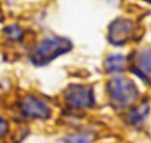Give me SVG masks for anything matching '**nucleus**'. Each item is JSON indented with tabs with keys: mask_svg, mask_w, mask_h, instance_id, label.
<instances>
[{
	"mask_svg": "<svg viewBox=\"0 0 151 143\" xmlns=\"http://www.w3.org/2000/svg\"><path fill=\"white\" fill-rule=\"evenodd\" d=\"M65 40L61 39H48L41 44L39 50L35 55V61L39 64L47 63L57 55L65 52Z\"/></svg>",
	"mask_w": 151,
	"mask_h": 143,
	"instance_id": "f03ea898",
	"label": "nucleus"
},
{
	"mask_svg": "<svg viewBox=\"0 0 151 143\" xmlns=\"http://www.w3.org/2000/svg\"><path fill=\"white\" fill-rule=\"evenodd\" d=\"M110 96L113 101L117 102V105H127L134 99L137 90L130 81L119 77L110 82Z\"/></svg>",
	"mask_w": 151,
	"mask_h": 143,
	"instance_id": "f257e3e1",
	"label": "nucleus"
},
{
	"mask_svg": "<svg viewBox=\"0 0 151 143\" xmlns=\"http://www.w3.org/2000/svg\"><path fill=\"white\" fill-rule=\"evenodd\" d=\"M123 64V58L121 56H115V57H111L109 61H107V65H109L110 70H117V69L122 68Z\"/></svg>",
	"mask_w": 151,
	"mask_h": 143,
	"instance_id": "423d86ee",
	"label": "nucleus"
},
{
	"mask_svg": "<svg viewBox=\"0 0 151 143\" xmlns=\"http://www.w3.org/2000/svg\"><path fill=\"white\" fill-rule=\"evenodd\" d=\"M68 99L74 106H89L91 102V94L88 89L76 88L69 91Z\"/></svg>",
	"mask_w": 151,
	"mask_h": 143,
	"instance_id": "7ed1b4c3",
	"label": "nucleus"
},
{
	"mask_svg": "<svg viewBox=\"0 0 151 143\" xmlns=\"http://www.w3.org/2000/svg\"><path fill=\"white\" fill-rule=\"evenodd\" d=\"M24 111L32 117H47L48 106L36 98H28L24 102Z\"/></svg>",
	"mask_w": 151,
	"mask_h": 143,
	"instance_id": "20e7f679",
	"label": "nucleus"
},
{
	"mask_svg": "<svg viewBox=\"0 0 151 143\" xmlns=\"http://www.w3.org/2000/svg\"><path fill=\"white\" fill-rule=\"evenodd\" d=\"M138 65L143 74L151 75V55L149 50H145L143 52V55L141 56V61H139Z\"/></svg>",
	"mask_w": 151,
	"mask_h": 143,
	"instance_id": "39448f33",
	"label": "nucleus"
}]
</instances>
